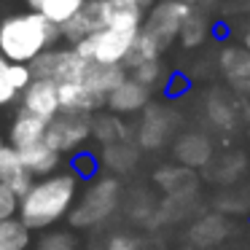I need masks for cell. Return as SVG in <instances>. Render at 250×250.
<instances>
[{
    "label": "cell",
    "mask_w": 250,
    "mask_h": 250,
    "mask_svg": "<svg viewBox=\"0 0 250 250\" xmlns=\"http://www.w3.org/2000/svg\"><path fill=\"white\" fill-rule=\"evenodd\" d=\"M78 196H81V178H76L70 169H60L57 175L35 180L33 188L19 199L17 215L30 231H46L70 218Z\"/></svg>",
    "instance_id": "1"
},
{
    "label": "cell",
    "mask_w": 250,
    "mask_h": 250,
    "mask_svg": "<svg viewBox=\"0 0 250 250\" xmlns=\"http://www.w3.org/2000/svg\"><path fill=\"white\" fill-rule=\"evenodd\" d=\"M57 46H62V33L43 14L14 11L0 19V54L11 65H33Z\"/></svg>",
    "instance_id": "2"
},
{
    "label": "cell",
    "mask_w": 250,
    "mask_h": 250,
    "mask_svg": "<svg viewBox=\"0 0 250 250\" xmlns=\"http://www.w3.org/2000/svg\"><path fill=\"white\" fill-rule=\"evenodd\" d=\"M143 19H146V14L135 11V8L116 6L110 24L100 30L97 35L86 38L81 46H76L78 54H83L94 65H124L132 43L143 33Z\"/></svg>",
    "instance_id": "3"
},
{
    "label": "cell",
    "mask_w": 250,
    "mask_h": 250,
    "mask_svg": "<svg viewBox=\"0 0 250 250\" xmlns=\"http://www.w3.org/2000/svg\"><path fill=\"white\" fill-rule=\"evenodd\" d=\"M121 194H124V186L116 175H100L89 183V188L81 191L76 207H73L70 223L73 229H92L105 223L121 205Z\"/></svg>",
    "instance_id": "4"
},
{
    "label": "cell",
    "mask_w": 250,
    "mask_h": 250,
    "mask_svg": "<svg viewBox=\"0 0 250 250\" xmlns=\"http://www.w3.org/2000/svg\"><path fill=\"white\" fill-rule=\"evenodd\" d=\"M196 14L191 0H159L143 19V33L151 35L162 51H167L183 33V24Z\"/></svg>",
    "instance_id": "5"
},
{
    "label": "cell",
    "mask_w": 250,
    "mask_h": 250,
    "mask_svg": "<svg viewBox=\"0 0 250 250\" xmlns=\"http://www.w3.org/2000/svg\"><path fill=\"white\" fill-rule=\"evenodd\" d=\"M92 140V116L86 113H67L62 110L54 121L49 124L46 132V143L54 148L57 153H78L83 151V146Z\"/></svg>",
    "instance_id": "6"
},
{
    "label": "cell",
    "mask_w": 250,
    "mask_h": 250,
    "mask_svg": "<svg viewBox=\"0 0 250 250\" xmlns=\"http://www.w3.org/2000/svg\"><path fill=\"white\" fill-rule=\"evenodd\" d=\"M113 11H116V6L110 0H86V6L78 11V17L60 30L62 46H73V49H76V46H81L86 38L97 35L100 30H105L110 24Z\"/></svg>",
    "instance_id": "7"
},
{
    "label": "cell",
    "mask_w": 250,
    "mask_h": 250,
    "mask_svg": "<svg viewBox=\"0 0 250 250\" xmlns=\"http://www.w3.org/2000/svg\"><path fill=\"white\" fill-rule=\"evenodd\" d=\"M19 108L27 110L35 119L51 124V121L62 113L60 86H57L54 81H38V78H35V81L22 92V97H19Z\"/></svg>",
    "instance_id": "8"
},
{
    "label": "cell",
    "mask_w": 250,
    "mask_h": 250,
    "mask_svg": "<svg viewBox=\"0 0 250 250\" xmlns=\"http://www.w3.org/2000/svg\"><path fill=\"white\" fill-rule=\"evenodd\" d=\"M151 97H153L151 89H146L137 81L126 78V81L105 100V110L121 116V119H124V116H137V113H146V110L151 108Z\"/></svg>",
    "instance_id": "9"
},
{
    "label": "cell",
    "mask_w": 250,
    "mask_h": 250,
    "mask_svg": "<svg viewBox=\"0 0 250 250\" xmlns=\"http://www.w3.org/2000/svg\"><path fill=\"white\" fill-rule=\"evenodd\" d=\"M46 132H49V124L41 119H35V116H30L27 110L19 108L17 113H14L11 124H8V146L17 148V151H27V148L38 146V143L46 140Z\"/></svg>",
    "instance_id": "10"
},
{
    "label": "cell",
    "mask_w": 250,
    "mask_h": 250,
    "mask_svg": "<svg viewBox=\"0 0 250 250\" xmlns=\"http://www.w3.org/2000/svg\"><path fill=\"white\" fill-rule=\"evenodd\" d=\"M33 183H35V178L30 175V169L24 167L19 151L11 146H6V151L0 156V186L6 191H11L17 199H22V196L33 188Z\"/></svg>",
    "instance_id": "11"
},
{
    "label": "cell",
    "mask_w": 250,
    "mask_h": 250,
    "mask_svg": "<svg viewBox=\"0 0 250 250\" xmlns=\"http://www.w3.org/2000/svg\"><path fill=\"white\" fill-rule=\"evenodd\" d=\"M60 105L67 113L94 116L100 110H105V97H100L97 92H92L83 83H62L60 86Z\"/></svg>",
    "instance_id": "12"
},
{
    "label": "cell",
    "mask_w": 250,
    "mask_h": 250,
    "mask_svg": "<svg viewBox=\"0 0 250 250\" xmlns=\"http://www.w3.org/2000/svg\"><path fill=\"white\" fill-rule=\"evenodd\" d=\"M19 156H22L24 167L30 169V175H33L35 180L57 175L62 169V153H57L46 140L38 143V146H33V148H27V151H19Z\"/></svg>",
    "instance_id": "13"
},
{
    "label": "cell",
    "mask_w": 250,
    "mask_h": 250,
    "mask_svg": "<svg viewBox=\"0 0 250 250\" xmlns=\"http://www.w3.org/2000/svg\"><path fill=\"white\" fill-rule=\"evenodd\" d=\"M92 140L103 143V148L124 143L129 140V124L110 110H100V113L92 116Z\"/></svg>",
    "instance_id": "14"
},
{
    "label": "cell",
    "mask_w": 250,
    "mask_h": 250,
    "mask_svg": "<svg viewBox=\"0 0 250 250\" xmlns=\"http://www.w3.org/2000/svg\"><path fill=\"white\" fill-rule=\"evenodd\" d=\"M164 116L167 113H162V110H156V108H148L146 113H143L140 126H137V143H140L143 148L153 151V148H159L164 140H167L169 124H167Z\"/></svg>",
    "instance_id": "15"
},
{
    "label": "cell",
    "mask_w": 250,
    "mask_h": 250,
    "mask_svg": "<svg viewBox=\"0 0 250 250\" xmlns=\"http://www.w3.org/2000/svg\"><path fill=\"white\" fill-rule=\"evenodd\" d=\"M33 248V231L22 223V218L14 215L0 221V250H30Z\"/></svg>",
    "instance_id": "16"
},
{
    "label": "cell",
    "mask_w": 250,
    "mask_h": 250,
    "mask_svg": "<svg viewBox=\"0 0 250 250\" xmlns=\"http://www.w3.org/2000/svg\"><path fill=\"white\" fill-rule=\"evenodd\" d=\"M162 54H164L162 46H159L151 35L140 33V35H137V41L132 43L129 54H126L124 67H126V70H135V67L148 65V62H162Z\"/></svg>",
    "instance_id": "17"
},
{
    "label": "cell",
    "mask_w": 250,
    "mask_h": 250,
    "mask_svg": "<svg viewBox=\"0 0 250 250\" xmlns=\"http://www.w3.org/2000/svg\"><path fill=\"white\" fill-rule=\"evenodd\" d=\"M83 6H86V0H43L38 14H43L51 24H57L62 30L67 22H73L78 17V11Z\"/></svg>",
    "instance_id": "18"
},
{
    "label": "cell",
    "mask_w": 250,
    "mask_h": 250,
    "mask_svg": "<svg viewBox=\"0 0 250 250\" xmlns=\"http://www.w3.org/2000/svg\"><path fill=\"white\" fill-rule=\"evenodd\" d=\"M207 35H210V27H207L205 17L196 11L194 17L183 24V33H180L178 41H180V46H183V49H199V46L207 41Z\"/></svg>",
    "instance_id": "19"
},
{
    "label": "cell",
    "mask_w": 250,
    "mask_h": 250,
    "mask_svg": "<svg viewBox=\"0 0 250 250\" xmlns=\"http://www.w3.org/2000/svg\"><path fill=\"white\" fill-rule=\"evenodd\" d=\"M70 172L81 180H94L100 178V159L92 151H78L70 156Z\"/></svg>",
    "instance_id": "20"
},
{
    "label": "cell",
    "mask_w": 250,
    "mask_h": 250,
    "mask_svg": "<svg viewBox=\"0 0 250 250\" xmlns=\"http://www.w3.org/2000/svg\"><path fill=\"white\" fill-rule=\"evenodd\" d=\"M129 78L153 92L164 78V67H162V62H148V65H140V67H135V70H129Z\"/></svg>",
    "instance_id": "21"
},
{
    "label": "cell",
    "mask_w": 250,
    "mask_h": 250,
    "mask_svg": "<svg viewBox=\"0 0 250 250\" xmlns=\"http://www.w3.org/2000/svg\"><path fill=\"white\" fill-rule=\"evenodd\" d=\"M8 70H11V62L0 54V108H8V105H14L19 100V92L11 86Z\"/></svg>",
    "instance_id": "22"
},
{
    "label": "cell",
    "mask_w": 250,
    "mask_h": 250,
    "mask_svg": "<svg viewBox=\"0 0 250 250\" xmlns=\"http://www.w3.org/2000/svg\"><path fill=\"white\" fill-rule=\"evenodd\" d=\"M35 245H38L35 250H78V242L73 239L70 231H51Z\"/></svg>",
    "instance_id": "23"
},
{
    "label": "cell",
    "mask_w": 250,
    "mask_h": 250,
    "mask_svg": "<svg viewBox=\"0 0 250 250\" xmlns=\"http://www.w3.org/2000/svg\"><path fill=\"white\" fill-rule=\"evenodd\" d=\"M8 78H11V86L19 92V97H22V92L35 81V78H33V70H30V65H11V70H8Z\"/></svg>",
    "instance_id": "24"
},
{
    "label": "cell",
    "mask_w": 250,
    "mask_h": 250,
    "mask_svg": "<svg viewBox=\"0 0 250 250\" xmlns=\"http://www.w3.org/2000/svg\"><path fill=\"white\" fill-rule=\"evenodd\" d=\"M105 250H140V239L126 234V231H119V234H113V237H108Z\"/></svg>",
    "instance_id": "25"
},
{
    "label": "cell",
    "mask_w": 250,
    "mask_h": 250,
    "mask_svg": "<svg viewBox=\"0 0 250 250\" xmlns=\"http://www.w3.org/2000/svg\"><path fill=\"white\" fill-rule=\"evenodd\" d=\"M17 212H19V199L11 194V191H6L3 186H0V221L14 218Z\"/></svg>",
    "instance_id": "26"
},
{
    "label": "cell",
    "mask_w": 250,
    "mask_h": 250,
    "mask_svg": "<svg viewBox=\"0 0 250 250\" xmlns=\"http://www.w3.org/2000/svg\"><path fill=\"white\" fill-rule=\"evenodd\" d=\"M110 3H116V6H121V8H135V11H140V14H148L159 0H110Z\"/></svg>",
    "instance_id": "27"
},
{
    "label": "cell",
    "mask_w": 250,
    "mask_h": 250,
    "mask_svg": "<svg viewBox=\"0 0 250 250\" xmlns=\"http://www.w3.org/2000/svg\"><path fill=\"white\" fill-rule=\"evenodd\" d=\"M41 3H43V0H24V6H27V11H38V8H41Z\"/></svg>",
    "instance_id": "28"
},
{
    "label": "cell",
    "mask_w": 250,
    "mask_h": 250,
    "mask_svg": "<svg viewBox=\"0 0 250 250\" xmlns=\"http://www.w3.org/2000/svg\"><path fill=\"white\" fill-rule=\"evenodd\" d=\"M6 146H8V140H6V135L0 132V156H3V151H6Z\"/></svg>",
    "instance_id": "29"
},
{
    "label": "cell",
    "mask_w": 250,
    "mask_h": 250,
    "mask_svg": "<svg viewBox=\"0 0 250 250\" xmlns=\"http://www.w3.org/2000/svg\"><path fill=\"white\" fill-rule=\"evenodd\" d=\"M199 3H212V0H199Z\"/></svg>",
    "instance_id": "30"
}]
</instances>
